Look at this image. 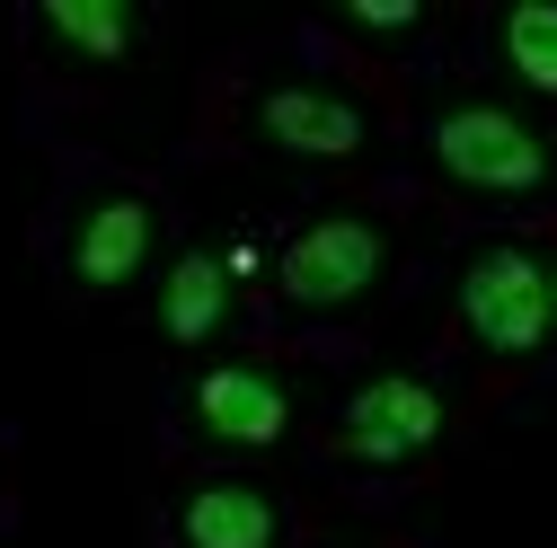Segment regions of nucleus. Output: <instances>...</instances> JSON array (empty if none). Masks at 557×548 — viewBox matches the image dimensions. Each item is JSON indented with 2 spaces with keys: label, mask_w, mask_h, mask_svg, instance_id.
I'll return each mask as SVG.
<instances>
[{
  "label": "nucleus",
  "mask_w": 557,
  "mask_h": 548,
  "mask_svg": "<svg viewBox=\"0 0 557 548\" xmlns=\"http://www.w3.org/2000/svg\"><path fill=\"white\" fill-rule=\"evenodd\" d=\"M434 160L469 195H540L548 186V142L513 107H451V115H434Z\"/></svg>",
  "instance_id": "obj_1"
},
{
  "label": "nucleus",
  "mask_w": 557,
  "mask_h": 548,
  "mask_svg": "<svg viewBox=\"0 0 557 548\" xmlns=\"http://www.w3.org/2000/svg\"><path fill=\"white\" fill-rule=\"evenodd\" d=\"M548 301H557V284L540 274L531 248H486L460 274V319H469V336L486 354H531L548 336Z\"/></svg>",
  "instance_id": "obj_2"
},
{
  "label": "nucleus",
  "mask_w": 557,
  "mask_h": 548,
  "mask_svg": "<svg viewBox=\"0 0 557 548\" xmlns=\"http://www.w3.org/2000/svg\"><path fill=\"white\" fill-rule=\"evenodd\" d=\"M381 265H389L381 231L355 222V213H336V222H310L284 257H274V284H284L293 310H345L355 292L381 284Z\"/></svg>",
  "instance_id": "obj_3"
},
{
  "label": "nucleus",
  "mask_w": 557,
  "mask_h": 548,
  "mask_svg": "<svg viewBox=\"0 0 557 548\" xmlns=\"http://www.w3.org/2000/svg\"><path fill=\"white\" fill-rule=\"evenodd\" d=\"M434 434H443V398L425 381H407V372L363 381L355 398H345V416H336V443L355 460H416Z\"/></svg>",
  "instance_id": "obj_4"
},
{
  "label": "nucleus",
  "mask_w": 557,
  "mask_h": 548,
  "mask_svg": "<svg viewBox=\"0 0 557 548\" xmlns=\"http://www.w3.org/2000/svg\"><path fill=\"white\" fill-rule=\"evenodd\" d=\"M195 425L213 434V443H248V451H265V443H284L293 398H284V381H265V372L231 363V372H203V381H195Z\"/></svg>",
  "instance_id": "obj_5"
},
{
  "label": "nucleus",
  "mask_w": 557,
  "mask_h": 548,
  "mask_svg": "<svg viewBox=\"0 0 557 548\" xmlns=\"http://www.w3.org/2000/svg\"><path fill=\"white\" fill-rule=\"evenodd\" d=\"M151 265V203L143 195H98L72 231V274L89 292H115Z\"/></svg>",
  "instance_id": "obj_6"
},
{
  "label": "nucleus",
  "mask_w": 557,
  "mask_h": 548,
  "mask_svg": "<svg viewBox=\"0 0 557 548\" xmlns=\"http://www.w3.org/2000/svg\"><path fill=\"white\" fill-rule=\"evenodd\" d=\"M257 124H265L274 151H301V160H345V151H363V133H372L355 98H327V89H265Z\"/></svg>",
  "instance_id": "obj_7"
},
{
  "label": "nucleus",
  "mask_w": 557,
  "mask_h": 548,
  "mask_svg": "<svg viewBox=\"0 0 557 548\" xmlns=\"http://www.w3.org/2000/svg\"><path fill=\"white\" fill-rule=\"evenodd\" d=\"M177 539L186 548H274L284 539V513H274V496L248 487V477H203L177 505Z\"/></svg>",
  "instance_id": "obj_8"
},
{
  "label": "nucleus",
  "mask_w": 557,
  "mask_h": 548,
  "mask_svg": "<svg viewBox=\"0 0 557 548\" xmlns=\"http://www.w3.org/2000/svg\"><path fill=\"white\" fill-rule=\"evenodd\" d=\"M222 310H231V265H222V257H203V248H186V257L169 265L160 327L177 336V346H203V336L222 327Z\"/></svg>",
  "instance_id": "obj_9"
},
{
  "label": "nucleus",
  "mask_w": 557,
  "mask_h": 548,
  "mask_svg": "<svg viewBox=\"0 0 557 548\" xmlns=\"http://www.w3.org/2000/svg\"><path fill=\"white\" fill-rule=\"evenodd\" d=\"M36 18H45L53 45H72L89 62H124L133 36H143V10H124V0H45Z\"/></svg>",
  "instance_id": "obj_10"
},
{
  "label": "nucleus",
  "mask_w": 557,
  "mask_h": 548,
  "mask_svg": "<svg viewBox=\"0 0 557 548\" xmlns=\"http://www.w3.org/2000/svg\"><path fill=\"white\" fill-rule=\"evenodd\" d=\"M505 62L540 98H557V0H522V10H505Z\"/></svg>",
  "instance_id": "obj_11"
},
{
  "label": "nucleus",
  "mask_w": 557,
  "mask_h": 548,
  "mask_svg": "<svg viewBox=\"0 0 557 548\" xmlns=\"http://www.w3.org/2000/svg\"><path fill=\"white\" fill-rule=\"evenodd\" d=\"M416 0H355V27H407Z\"/></svg>",
  "instance_id": "obj_12"
}]
</instances>
